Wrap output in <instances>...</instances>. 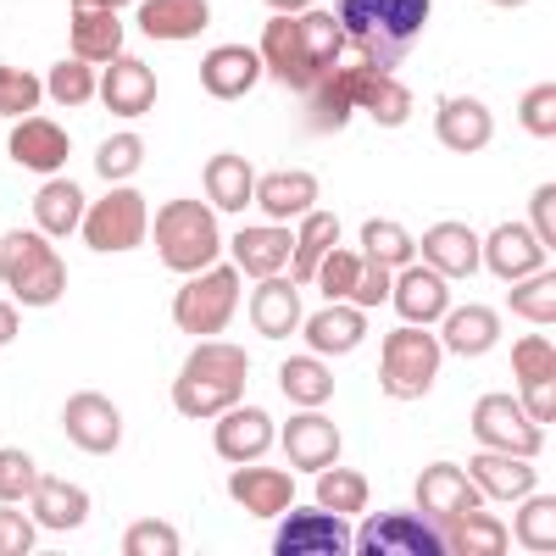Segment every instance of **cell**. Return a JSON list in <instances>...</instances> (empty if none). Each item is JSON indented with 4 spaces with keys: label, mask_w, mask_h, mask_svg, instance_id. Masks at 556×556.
<instances>
[{
    "label": "cell",
    "mask_w": 556,
    "mask_h": 556,
    "mask_svg": "<svg viewBox=\"0 0 556 556\" xmlns=\"http://www.w3.org/2000/svg\"><path fill=\"white\" fill-rule=\"evenodd\" d=\"M312 495H317V506H329V513L351 518V513H362V506H367V479L356 468H340V462H334V468L317 473V490Z\"/></svg>",
    "instance_id": "obj_42"
},
{
    "label": "cell",
    "mask_w": 556,
    "mask_h": 556,
    "mask_svg": "<svg viewBox=\"0 0 556 556\" xmlns=\"http://www.w3.org/2000/svg\"><path fill=\"white\" fill-rule=\"evenodd\" d=\"M306 123H312L317 134H340V128L351 123V106H345L340 84H334V67L306 89Z\"/></svg>",
    "instance_id": "obj_46"
},
{
    "label": "cell",
    "mask_w": 556,
    "mask_h": 556,
    "mask_svg": "<svg viewBox=\"0 0 556 556\" xmlns=\"http://www.w3.org/2000/svg\"><path fill=\"white\" fill-rule=\"evenodd\" d=\"M506 306H513L518 317H529L534 329H551L556 323V273L540 267L529 278H513V295H506Z\"/></svg>",
    "instance_id": "obj_39"
},
{
    "label": "cell",
    "mask_w": 556,
    "mask_h": 556,
    "mask_svg": "<svg viewBox=\"0 0 556 556\" xmlns=\"http://www.w3.org/2000/svg\"><path fill=\"white\" fill-rule=\"evenodd\" d=\"M278 445H285L290 468H301V473H323L340 462V429H334V417H323L317 406H301L290 424L278 429Z\"/></svg>",
    "instance_id": "obj_11"
},
{
    "label": "cell",
    "mask_w": 556,
    "mask_h": 556,
    "mask_svg": "<svg viewBox=\"0 0 556 556\" xmlns=\"http://www.w3.org/2000/svg\"><path fill=\"white\" fill-rule=\"evenodd\" d=\"M290 251H295V235L285 223H251L235 235V267L251 273V278H273L290 267Z\"/></svg>",
    "instance_id": "obj_28"
},
{
    "label": "cell",
    "mask_w": 556,
    "mask_h": 556,
    "mask_svg": "<svg viewBox=\"0 0 556 556\" xmlns=\"http://www.w3.org/2000/svg\"><path fill=\"white\" fill-rule=\"evenodd\" d=\"M490 7H529V0H490Z\"/></svg>",
    "instance_id": "obj_60"
},
{
    "label": "cell",
    "mask_w": 556,
    "mask_h": 556,
    "mask_svg": "<svg viewBox=\"0 0 556 556\" xmlns=\"http://www.w3.org/2000/svg\"><path fill=\"white\" fill-rule=\"evenodd\" d=\"M278 390H285V401H295V406H323V401H334V374L317 351L312 356H285Z\"/></svg>",
    "instance_id": "obj_36"
},
{
    "label": "cell",
    "mask_w": 556,
    "mask_h": 556,
    "mask_svg": "<svg viewBox=\"0 0 556 556\" xmlns=\"http://www.w3.org/2000/svg\"><path fill=\"white\" fill-rule=\"evenodd\" d=\"M256 206L267 212V223H290L306 217L317 206V178L306 167H278L267 178H256Z\"/></svg>",
    "instance_id": "obj_30"
},
{
    "label": "cell",
    "mask_w": 556,
    "mask_h": 556,
    "mask_svg": "<svg viewBox=\"0 0 556 556\" xmlns=\"http://www.w3.org/2000/svg\"><path fill=\"white\" fill-rule=\"evenodd\" d=\"M139 167H146V139L139 134H106L101 151H96V173L106 184H128Z\"/></svg>",
    "instance_id": "obj_44"
},
{
    "label": "cell",
    "mask_w": 556,
    "mask_h": 556,
    "mask_svg": "<svg viewBox=\"0 0 556 556\" xmlns=\"http://www.w3.org/2000/svg\"><path fill=\"white\" fill-rule=\"evenodd\" d=\"M301 39H306V56L317 73H329L345 62V28L334 12H301Z\"/></svg>",
    "instance_id": "obj_40"
},
{
    "label": "cell",
    "mask_w": 556,
    "mask_h": 556,
    "mask_svg": "<svg viewBox=\"0 0 556 556\" xmlns=\"http://www.w3.org/2000/svg\"><path fill=\"white\" fill-rule=\"evenodd\" d=\"M201 184H206V206L212 212H245L256 201V173L240 151H217L206 167H201Z\"/></svg>",
    "instance_id": "obj_29"
},
{
    "label": "cell",
    "mask_w": 556,
    "mask_h": 556,
    "mask_svg": "<svg viewBox=\"0 0 556 556\" xmlns=\"http://www.w3.org/2000/svg\"><path fill=\"white\" fill-rule=\"evenodd\" d=\"M62 429H67V440H73L84 456H112V451L123 445V417H117V406H112L101 390H78V395H67V406H62Z\"/></svg>",
    "instance_id": "obj_9"
},
{
    "label": "cell",
    "mask_w": 556,
    "mask_h": 556,
    "mask_svg": "<svg viewBox=\"0 0 556 556\" xmlns=\"http://www.w3.org/2000/svg\"><path fill=\"white\" fill-rule=\"evenodd\" d=\"M101 106L112 112V117H123V123H134V117H146L151 106H156V67L151 62H139V56H112L106 67H101Z\"/></svg>",
    "instance_id": "obj_13"
},
{
    "label": "cell",
    "mask_w": 556,
    "mask_h": 556,
    "mask_svg": "<svg viewBox=\"0 0 556 556\" xmlns=\"http://www.w3.org/2000/svg\"><path fill=\"white\" fill-rule=\"evenodd\" d=\"M301 329H306V345L317 356H345L367 334V312L351 306V301H329L323 312H312V323H301Z\"/></svg>",
    "instance_id": "obj_31"
},
{
    "label": "cell",
    "mask_w": 556,
    "mask_h": 556,
    "mask_svg": "<svg viewBox=\"0 0 556 556\" xmlns=\"http://www.w3.org/2000/svg\"><path fill=\"white\" fill-rule=\"evenodd\" d=\"M67 45H73V56H78V62L106 67L112 56H123V17L106 12V7H73Z\"/></svg>",
    "instance_id": "obj_27"
},
{
    "label": "cell",
    "mask_w": 556,
    "mask_h": 556,
    "mask_svg": "<svg viewBox=\"0 0 556 556\" xmlns=\"http://www.w3.org/2000/svg\"><path fill=\"white\" fill-rule=\"evenodd\" d=\"M390 267H379V262H367L362 256V273H356V290H351V306H362V312H374V306H384L390 301Z\"/></svg>",
    "instance_id": "obj_55"
},
{
    "label": "cell",
    "mask_w": 556,
    "mask_h": 556,
    "mask_svg": "<svg viewBox=\"0 0 556 556\" xmlns=\"http://www.w3.org/2000/svg\"><path fill=\"white\" fill-rule=\"evenodd\" d=\"M228 495L251 518H285L295 501V479L285 468H267V462H240L235 479H228Z\"/></svg>",
    "instance_id": "obj_15"
},
{
    "label": "cell",
    "mask_w": 556,
    "mask_h": 556,
    "mask_svg": "<svg viewBox=\"0 0 556 556\" xmlns=\"http://www.w3.org/2000/svg\"><path fill=\"white\" fill-rule=\"evenodd\" d=\"M151 240H156L162 267L190 278V273H201V267L217 262L223 228H217V212L206 201H167L162 212H151Z\"/></svg>",
    "instance_id": "obj_3"
},
{
    "label": "cell",
    "mask_w": 556,
    "mask_h": 556,
    "mask_svg": "<svg viewBox=\"0 0 556 556\" xmlns=\"http://www.w3.org/2000/svg\"><path fill=\"white\" fill-rule=\"evenodd\" d=\"M34 223H39V235H78V223H84V190L73 178H45L39 184V195H34Z\"/></svg>",
    "instance_id": "obj_34"
},
{
    "label": "cell",
    "mask_w": 556,
    "mask_h": 556,
    "mask_svg": "<svg viewBox=\"0 0 556 556\" xmlns=\"http://www.w3.org/2000/svg\"><path fill=\"white\" fill-rule=\"evenodd\" d=\"M417 256H424V267H434L445 285L451 278H473L484 262H479V235L468 223H434L424 240H417Z\"/></svg>",
    "instance_id": "obj_20"
},
{
    "label": "cell",
    "mask_w": 556,
    "mask_h": 556,
    "mask_svg": "<svg viewBox=\"0 0 556 556\" xmlns=\"http://www.w3.org/2000/svg\"><path fill=\"white\" fill-rule=\"evenodd\" d=\"M256 78H262V56L251 51V45H212V51L201 56V89L212 101L251 96Z\"/></svg>",
    "instance_id": "obj_19"
},
{
    "label": "cell",
    "mask_w": 556,
    "mask_h": 556,
    "mask_svg": "<svg viewBox=\"0 0 556 556\" xmlns=\"http://www.w3.org/2000/svg\"><path fill=\"white\" fill-rule=\"evenodd\" d=\"M468 479L479 484V495L490 501H523L534 490V468L529 456H506V451H479L468 462Z\"/></svg>",
    "instance_id": "obj_32"
},
{
    "label": "cell",
    "mask_w": 556,
    "mask_h": 556,
    "mask_svg": "<svg viewBox=\"0 0 556 556\" xmlns=\"http://www.w3.org/2000/svg\"><path fill=\"white\" fill-rule=\"evenodd\" d=\"M473 440L484 451H506V456H540L545 429L529 424L513 395H479L473 401Z\"/></svg>",
    "instance_id": "obj_7"
},
{
    "label": "cell",
    "mask_w": 556,
    "mask_h": 556,
    "mask_svg": "<svg viewBox=\"0 0 556 556\" xmlns=\"http://www.w3.org/2000/svg\"><path fill=\"white\" fill-rule=\"evenodd\" d=\"M84 245L96 256H123V251H139L151 240V206L139 190H128V184H112V190L84 212L78 223Z\"/></svg>",
    "instance_id": "obj_6"
},
{
    "label": "cell",
    "mask_w": 556,
    "mask_h": 556,
    "mask_svg": "<svg viewBox=\"0 0 556 556\" xmlns=\"http://www.w3.org/2000/svg\"><path fill=\"white\" fill-rule=\"evenodd\" d=\"M262 67L285 84V89H295V96H306V89L323 78L317 67H312V56H306V39H301V17H285V12H273L267 17V28H262Z\"/></svg>",
    "instance_id": "obj_8"
},
{
    "label": "cell",
    "mask_w": 556,
    "mask_h": 556,
    "mask_svg": "<svg viewBox=\"0 0 556 556\" xmlns=\"http://www.w3.org/2000/svg\"><path fill=\"white\" fill-rule=\"evenodd\" d=\"M340 245V217L334 212H306V223H301V235H295V251H290V278L295 285H312V273H317V262L329 256Z\"/></svg>",
    "instance_id": "obj_35"
},
{
    "label": "cell",
    "mask_w": 556,
    "mask_h": 556,
    "mask_svg": "<svg viewBox=\"0 0 556 556\" xmlns=\"http://www.w3.org/2000/svg\"><path fill=\"white\" fill-rule=\"evenodd\" d=\"M345 551H351V534H345L340 513H329V506L290 513L273 540V556H345Z\"/></svg>",
    "instance_id": "obj_14"
},
{
    "label": "cell",
    "mask_w": 556,
    "mask_h": 556,
    "mask_svg": "<svg viewBox=\"0 0 556 556\" xmlns=\"http://www.w3.org/2000/svg\"><path fill=\"white\" fill-rule=\"evenodd\" d=\"M390 301H395V312H401V323H440L445 317V306H451V295H445V278L434 273V267H401V278H390Z\"/></svg>",
    "instance_id": "obj_26"
},
{
    "label": "cell",
    "mask_w": 556,
    "mask_h": 556,
    "mask_svg": "<svg viewBox=\"0 0 556 556\" xmlns=\"http://www.w3.org/2000/svg\"><path fill=\"white\" fill-rule=\"evenodd\" d=\"M434 0H340V28H345V51H356V62L395 73L412 51V39L429 28Z\"/></svg>",
    "instance_id": "obj_1"
},
{
    "label": "cell",
    "mask_w": 556,
    "mask_h": 556,
    "mask_svg": "<svg viewBox=\"0 0 556 556\" xmlns=\"http://www.w3.org/2000/svg\"><path fill=\"white\" fill-rule=\"evenodd\" d=\"M45 101V78L28 67H0V117H34Z\"/></svg>",
    "instance_id": "obj_47"
},
{
    "label": "cell",
    "mask_w": 556,
    "mask_h": 556,
    "mask_svg": "<svg viewBox=\"0 0 556 556\" xmlns=\"http://www.w3.org/2000/svg\"><path fill=\"white\" fill-rule=\"evenodd\" d=\"M251 323L262 340H290L301 329V285L285 273L256 278V295H251Z\"/></svg>",
    "instance_id": "obj_23"
},
{
    "label": "cell",
    "mask_w": 556,
    "mask_h": 556,
    "mask_svg": "<svg viewBox=\"0 0 556 556\" xmlns=\"http://www.w3.org/2000/svg\"><path fill=\"white\" fill-rule=\"evenodd\" d=\"M134 23H139V34H146V39L178 45V39H201L206 34L212 7H206V0H139Z\"/></svg>",
    "instance_id": "obj_24"
},
{
    "label": "cell",
    "mask_w": 556,
    "mask_h": 556,
    "mask_svg": "<svg viewBox=\"0 0 556 556\" xmlns=\"http://www.w3.org/2000/svg\"><path fill=\"white\" fill-rule=\"evenodd\" d=\"M96 89H101V73L89 62H78V56H67V62H56L51 73H45V96H51L56 106H84Z\"/></svg>",
    "instance_id": "obj_43"
},
{
    "label": "cell",
    "mask_w": 556,
    "mask_h": 556,
    "mask_svg": "<svg viewBox=\"0 0 556 556\" xmlns=\"http://www.w3.org/2000/svg\"><path fill=\"white\" fill-rule=\"evenodd\" d=\"M362 112L374 117L379 128H401V123L412 117V89H406L395 73H379V78H374V96H367Z\"/></svg>",
    "instance_id": "obj_49"
},
{
    "label": "cell",
    "mask_w": 556,
    "mask_h": 556,
    "mask_svg": "<svg viewBox=\"0 0 556 556\" xmlns=\"http://www.w3.org/2000/svg\"><path fill=\"white\" fill-rule=\"evenodd\" d=\"M34 479H39V473H34V456L0 445V501H28Z\"/></svg>",
    "instance_id": "obj_53"
},
{
    "label": "cell",
    "mask_w": 556,
    "mask_h": 556,
    "mask_svg": "<svg viewBox=\"0 0 556 556\" xmlns=\"http://www.w3.org/2000/svg\"><path fill=\"white\" fill-rule=\"evenodd\" d=\"M28 518L45 534H73L78 523H89V490H78L73 479H34Z\"/></svg>",
    "instance_id": "obj_21"
},
{
    "label": "cell",
    "mask_w": 556,
    "mask_h": 556,
    "mask_svg": "<svg viewBox=\"0 0 556 556\" xmlns=\"http://www.w3.org/2000/svg\"><path fill=\"white\" fill-rule=\"evenodd\" d=\"M356 273H362V256L356 251H329V256H323L317 262V290H323V301H351V290H356Z\"/></svg>",
    "instance_id": "obj_51"
},
{
    "label": "cell",
    "mask_w": 556,
    "mask_h": 556,
    "mask_svg": "<svg viewBox=\"0 0 556 556\" xmlns=\"http://www.w3.org/2000/svg\"><path fill=\"white\" fill-rule=\"evenodd\" d=\"M440 545H445V556H506L513 551V529L495 523L484 506H468V513L440 523Z\"/></svg>",
    "instance_id": "obj_25"
},
{
    "label": "cell",
    "mask_w": 556,
    "mask_h": 556,
    "mask_svg": "<svg viewBox=\"0 0 556 556\" xmlns=\"http://www.w3.org/2000/svg\"><path fill=\"white\" fill-rule=\"evenodd\" d=\"M356 551L362 556H445L440 534L417 513H374V518L362 523Z\"/></svg>",
    "instance_id": "obj_10"
},
{
    "label": "cell",
    "mask_w": 556,
    "mask_h": 556,
    "mask_svg": "<svg viewBox=\"0 0 556 556\" xmlns=\"http://www.w3.org/2000/svg\"><path fill=\"white\" fill-rule=\"evenodd\" d=\"M34 551V518L17 513V501H0V556H28Z\"/></svg>",
    "instance_id": "obj_54"
},
{
    "label": "cell",
    "mask_w": 556,
    "mask_h": 556,
    "mask_svg": "<svg viewBox=\"0 0 556 556\" xmlns=\"http://www.w3.org/2000/svg\"><path fill=\"white\" fill-rule=\"evenodd\" d=\"M73 7H106V12H123V7H134V0H73Z\"/></svg>",
    "instance_id": "obj_59"
},
{
    "label": "cell",
    "mask_w": 556,
    "mask_h": 556,
    "mask_svg": "<svg viewBox=\"0 0 556 556\" xmlns=\"http://www.w3.org/2000/svg\"><path fill=\"white\" fill-rule=\"evenodd\" d=\"M7 290H12L17 306H39V312H45V306H56V301L67 295V262H62L56 251H51V256H39L28 273L12 278Z\"/></svg>",
    "instance_id": "obj_37"
},
{
    "label": "cell",
    "mask_w": 556,
    "mask_h": 556,
    "mask_svg": "<svg viewBox=\"0 0 556 556\" xmlns=\"http://www.w3.org/2000/svg\"><path fill=\"white\" fill-rule=\"evenodd\" d=\"M240 267H201V273H190V285H184L178 295H173V323L184 334H195V340H212V334H223L228 323H235V312H240Z\"/></svg>",
    "instance_id": "obj_5"
},
{
    "label": "cell",
    "mask_w": 556,
    "mask_h": 556,
    "mask_svg": "<svg viewBox=\"0 0 556 556\" xmlns=\"http://www.w3.org/2000/svg\"><path fill=\"white\" fill-rule=\"evenodd\" d=\"M513 540L518 545H529V551H540V556H551L556 551V495H523V513H518V529H513Z\"/></svg>",
    "instance_id": "obj_41"
},
{
    "label": "cell",
    "mask_w": 556,
    "mask_h": 556,
    "mask_svg": "<svg viewBox=\"0 0 556 556\" xmlns=\"http://www.w3.org/2000/svg\"><path fill=\"white\" fill-rule=\"evenodd\" d=\"M362 256L395 273V267H406V262L417 256V240L406 235L401 223H390V217H367V223H362Z\"/></svg>",
    "instance_id": "obj_38"
},
{
    "label": "cell",
    "mask_w": 556,
    "mask_h": 556,
    "mask_svg": "<svg viewBox=\"0 0 556 556\" xmlns=\"http://www.w3.org/2000/svg\"><path fill=\"white\" fill-rule=\"evenodd\" d=\"M440 340L424 329V323H401V329L384 334L379 351V390L390 401H424L440 379Z\"/></svg>",
    "instance_id": "obj_4"
},
{
    "label": "cell",
    "mask_w": 556,
    "mask_h": 556,
    "mask_svg": "<svg viewBox=\"0 0 556 556\" xmlns=\"http://www.w3.org/2000/svg\"><path fill=\"white\" fill-rule=\"evenodd\" d=\"M513 374H518L523 390H551L556 384V351H551L545 334H529V340L513 345Z\"/></svg>",
    "instance_id": "obj_45"
},
{
    "label": "cell",
    "mask_w": 556,
    "mask_h": 556,
    "mask_svg": "<svg viewBox=\"0 0 556 556\" xmlns=\"http://www.w3.org/2000/svg\"><path fill=\"white\" fill-rule=\"evenodd\" d=\"M7 151H12V162L23 167V173H39V178H56L62 167H67V156H73V139H67V128L62 123H51V117H17V128L7 134Z\"/></svg>",
    "instance_id": "obj_12"
},
{
    "label": "cell",
    "mask_w": 556,
    "mask_h": 556,
    "mask_svg": "<svg viewBox=\"0 0 556 556\" xmlns=\"http://www.w3.org/2000/svg\"><path fill=\"white\" fill-rule=\"evenodd\" d=\"M434 134H440L445 151L473 156V151H484L490 139H495V117H490V106L473 101V96H451V101H440V112H434Z\"/></svg>",
    "instance_id": "obj_22"
},
{
    "label": "cell",
    "mask_w": 556,
    "mask_h": 556,
    "mask_svg": "<svg viewBox=\"0 0 556 556\" xmlns=\"http://www.w3.org/2000/svg\"><path fill=\"white\" fill-rule=\"evenodd\" d=\"M17 323H23V317H17V301H0V345L17 340Z\"/></svg>",
    "instance_id": "obj_57"
},
{
    "label": "cell",
    "mask_w": 556,
    "mask_h": 556,
    "mask_svg": "<svg viewBox=\"0 0 556 556\" xmlns=\"http://www.w3.org/2000/svg\"><path fill=\"white\" fill-rule=\"evenodd\" d=\"M518 123L534 134V139H551L556 134V84H534L529 96L518 101Z\"/></svg>",
    "instance_id": "obj_52"
},
{
    "label": "cell",
    "mask_w": 556,
    "mask_h": 556,
    "mask_svg": "<svg viewBox=\"0 0 556 556\" xmlns=\"http://www.w3.org/2000/svg\"><path fill=\"white\" fill-rule=\"evenodd\" d=\"M273 12H285V17H301V12H312V0H267Z\"/></svg>",
    "instance_id": "obj_58"
},
{
    "label": "cell",
    "mask_w": 556,
    "mask_h": 556,
    "mask_svg": "<svg viewBox=\"0 0 556 556\" xmlns=\"http://www.w3.org/2000/svg\"><path fill=\"white\" fill-rule=\"evenodd\" d=\"M534 240L545 251L556 245V190H551V184H540V190H534Z\"/></svg>",
    "instance_id": "obj_56"
},
{
    "label": "cell",
    "mask_w": 556,
    "mask_h": 556,
    "mask_svg": "<svg viewBox=\"0 0 556 556\" xmlns=\"http://www.w3.org/2000/svg\"><path fill=\"white\" fill-rule=\"evenodd\" d=\"M178 551H184V540L162 518H134L123 529V556H178Z\"/></svg>",
    "instance_id": "obj_48"
},
{
    "label": "cell",
    "mask_w": 556,
    "mask_h": 556,
    "mask_svg": "<svg viewBox=\"0 0 556 556\" xmlns=\"http://www.w3.org/2000/svg\"><path fill=\"white\" fill-rule=\"evenodd\" d=\"M445 345L451 356H490V345L501 340V317L490 306H445Z\"/></svg>",
    "instance_id": "obj_33"
},
{
    "label": "cell",
    "mask_w": 556,
    "mask_h": 556,
    "mask_svg": "<svg viewBox=\"0 0 556 556\" xmlns=\"http://www.w3.org/2000/svg\"><path fill=\"white\" fill-rule=\"evenodd\" d=\"M479 262H490V273L513 285V278H529V273L551 267V251L534 240V228L501 223V228H490V240H479Z\"/></svg>",
    "instance_id": "obj_17"
},
{
    "label": "cell",
    "mask_w": 556,
    "mask_h": 556,
    "mask_svg": "<svg viewBox=\"0 0 556 556\" xmlns=\"http://www.w3.org/2000/svg\"><path fill=\"white\" fill-rule=\"evenodd\" d=\"M278 440V424L267 412H256V406H228V412H217V434H212V445H217V456L223 462H262L267 456V445Z\"/></svg>",
    "instance_id": "obj_18"
},
{
    "label": "cell",
    "mask_w": 556,
    "mask_h": 556,
    "mask_svg": "<svg viewBox=\"0 0 556 556\" xmlns=\"http://www.w3.org/2000/svg\"><path fill=\"white\" fill-rule=\"evenodd\" d=\"M412 490H417V513L434 518V523H445V518H456V513H468V506L484 501L479 484L468 479V468H456V462H429Z\"/></svg>",
    "instance_id": "obj_16"
},
{
    "label": "cell",
    "mask_w": 556,
    "mask_h": 556,
    "mask_svg": "<svg viewBox=\"0 0 556 556\" xmlns=\"http://www.w3.org/2000/svg\"><path fill=\"white\" fill-rule=\"evenodd\" d=\"M245 379H251V356L228 340H201L184 362V374L173 379V406L184 417H217L228 412L240 395H245Z\"/></svg>",
    "instance_id": "obj_2"
},
{
    "label": "cell",
    "mask_w": 556,
    "mask_h": 556,
    "mask_svg": "<svg viewBox=\"0 0 556 556\" xmlns=\"http://www.w3.org/2000/svg\"><path fill=\"white\" fill-rule=\"evenodd\" d=\"M39 256H51V245H45L39 228H12V235H0V278H7V285L17 273H28Z\"/></svg>",
    "instance_id": "obj_50"
}]
</instances>
